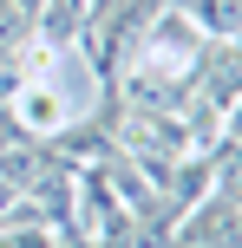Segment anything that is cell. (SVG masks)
Wrapping results in <instances>:
<instances>
[{"label": "cell", "mask_w": 242, "mask_h": 248, "mask_svg": "<svg viewBox=\"0 0 242 248\" xmlns=\"http://www.w3.org/2000/svg\"><path fill=\"white\" fill-rule=\"evenodd\" d=\"M177 13H190L210 39H236L242 33V0H170Z\"/></svg>", "instance_id": "obj_1"}]
</instances>
